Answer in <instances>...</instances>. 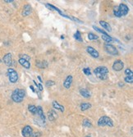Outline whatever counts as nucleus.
<instances>
[{"label": "nucleus", "instance_id": "f257e3e1", "mask_svg": "<svg viewBox=\"0 0 133 137\" xmlns=\"http://www.w3.org/2000/svg\"><path fill=\"white\" fill-rule=\"evenodd\" d=\"M128 13H129V8L125 4H120L117 7L114 8L113 9V14L117 17H125L128 14Z\"/></svg>", "mask_w": 133, "mask_h": 137}, {"label": "nucleus", "instance_id": "f03ea898", "mask_svg": "<svg viewBox=\"0 0 133 137\" xmlns=\"http://www.w3.org/2000/svg\"><path fill=\"white\" fill-rule=\"evenodd\" d=\"M94 74L95 75L99 80H104L108 79V69L107 67L105 66H100L96 67L94 70Z\"/></svg>", "mask_w": 133, "mask_h": 137}, {"label": "nucleus", "instance_id": "7ed1b4c3", "mask_svg": "<svg viewBox=\"0 0 133 137\" xmlns=\"http://www.w3.org/2000/svg\"><path fill=\"white\" fill-rule=\"evenodd\" d=\"M26 96V91L22 89H16L12 93V99L15 103H22Z\"/></svg>", "mask_w": 133, "mask_h": 137}, {"label": "nucleus", "instance_id": "20e7f679", "mask_svg": "<svg viewBox=\"0 0 133 137\" xmlns=\"http://www.w3.org/2000/svg\"><path fill=\"white\" fill-rule=\"evenodd\" d=\"M98 126H109L113 127V120L107 116H102L100 117L98 120Z\"/></svg>", "mask_w": 133, "mask_h": 137}, {"label": "nucleus", "instance_id": "39448f33", "mask_svg": "<svg viewBox=\"0 0 133 137\" xmlns=\"http://www.w3.org/2000/svg\"><path fill=\"white\" fill-rule=\"evenodd\" d=\"M7 76H8L9 81L11 83H16L18 80V73L13 68H8L7 71Z\"/></svg>", "mask_w": 133, "mask_h": 137}, {"label": "nucleus", "instance_id": "423d86ee", "mask_svg": "<svg viewBox=\"0 0 133 137\" xmlns=\"http://www.w3.org/2000/svg\"><path fill=\"white\" fill-rule=\"evenodd\" d=\"M103 48H104V50L106 51V53H108V54L113 55V56H117L118 55L117 49L114 45H113V44H104Z\"/></svg>", "mask_w": 133, "mask_h": 137}, {"label": "nucleus", "instance_id": "0eeeda50", "mask_svg": "<svg viewBox=\"0 0 133 137\" xmlns=\"http://www.w3.org/2000/svg\"><path fill=\"white\" fill-rule=\"evenodd\" d=\"M112 67H113V70L115 71H122L123 69L124 62L122 60H120V59H118V60L114 61Z\"/></svg>", "mask_w": 133, "mask_h": 137}, {"label": "nucleus", "instance_id": "6e6552de", "mask_svg": "<svg viewBox=\"0 0 133 137\" xmlns=\"http://www.w3.org/2000/svg\"><path fill=\"white\" fill-rule=\"evenodd\" d=\"M86 51L87 53L90 54L91 57L94 58H98L99 57V53L95 49H94L93 47L91 46H88L86 48Z\"/></svg>", "mask_w": 133, "mask_h": 137}, {"label": "nucleus", "instance_id": "1a4fd4ad", "mask_svg": "<svg viewBox=\"0 0 133 137\" xmlns=\"http://www.w3.org/2000/svg\"><path fill=\"white\" fill-rule=\"evenodd\" d=\"M32 134H33V129L30 126H26L22 129L23 137H31Z\"/></svg>", "mask_w": 133, "mask_h": 137}, {"label": "nucleus", "instance_id": "9d476101", "mask_svg": "<svg viewBox=\"0 0 133 137\" xmlns=\"http://www.w3.org/2000/svg\"><path fill=\"white\" fill-rule=\"evenodd\" d=\"M72 81H73V77H72V76L68 75V76L66 77V79H65L64 81H63V86H64V88L67 89V90L70 89L71 86H72Z\"/></svg>", "mask_w": 133, "mask_h": 137}, {"label": "nucleus", "instance_id": "9b49d317", "mask_svg": "<svg viewBox=\"0 0 133 137\" xmlns=\"http://www.w3.org/2000/svg\"><path fill=\"white\" fill-rule=\"evenodd\" d=\"M3 62H4L5 65H7V66L10 67L12 66V64H13V58H12V53H8L7 54L4 55V58H3Z\"/></svg>", "mask_w": 133, "mask_h": 137}, {"label": "nucleus", "instance_id": "f8f14e48", "mask_svg": "<svg viewBox=\"0 0 133 137\" xmlns=\"http://www.w3.org/2000/svg\"><path fill=\"white\" fill-rule=\"evenodd\" d=\"M31 12H32L31 6L30 5V4H26V5H24V7H23V10H22V15L23 17H27V16H29V15L31 13Z\"/></svg>", "mask_w": 133, "mask_h": 137}, {"label": "nucleus", "instance_id": "ddd939ff", "mask_svg": "<svg viewBox=\"0 0 133 137\" xmlns=\"http://www.w3.org/2000/svg\"><path fill=\"white\" fill-rule=\"evenodd\" d=\"M36 108H37L36 114H38V116H39V118L40 119V120L45 121L46 117H45V115H44V111H43L42 107H41V106H37Z\"/></svg>", "mask_w": 133, "mask_h": 137}, {"label": "nucleus", "instance_id": "4468645a", "mask_svg": "<svg viewBox=\"0 0 133 137\" xmlns=\"http://www.w3.org/2000/svg\"><path fill=\"white\" fill-rule=\"evenodd\" d=\"M52 105H53V108H54V109H57V110H58V111H60L62 112H63L65 111L64 107L63 105H61V104H59V103L58 102V101L54 100L53 101V103H52Z\"/></svg>", "mask_w": 133, "mask_h": 137}, {"label": "nucleus", "instance_id": "2eb2a0df", "mask_svg": "<svg viewBox=\"0 0 133 137\" xmlns=\"http://www.w3.org/2000/svg\"><path fill=\"white\" fill-rule=\"evenodd\" d=\"M18 62L20 65H22V66L24 68H26V69H30V68H31V62L25 60V59L19 58Z\"/></svg>", "mask_w": 133, "mask_h": 137}, {"label": "nucleus", "instance_id": "dca6fc26", "mask_svg": "<svg viewBox=\"0 0 133 137\" xmlns=\"http://www.w3.org/2000/svg\"><path fill=\"white\" fill-rule=\"evenodd\" d=\"M80 94L81 95L82 97H84V98H86V99H88V98H90L91 96V94H90V92L87 89H85V88H82L80 90Z\"/></svg>", "mask_w": 133, "mask_h": 137}, {"label": "nucleus", "instance_id": "f3484780", "mask_svg": "<svg viewBox=\"0 0 133 137\" xmlns=\"http://www.w3.org/2000/svg\"><path fill=\"white\" fill-rule=\"evenodd\" d=\"M99 24H100V26H101L104 30H106L107 31H108V32H111L112 31L111 26L109 25L108 22H104V21H99Z\"/></svg>", "mask_w": 133, "mask_h": 137}, {"label": "nucleus", "instance_id": "a211bd4d", "mask_svg": "<svg viewBox=\"0 0 133 137\" xmlns=\"http://www.w3.org/2000/svg\"><path fill=\"white\" fill-rule=\"evenodd\" d=\"M102 39H103V40L105 42V44H110V43L113 42V39L112 38L110 35H108L107 33L102 34Z\"/></svg>", "mask_w": 133, "mask_h": 137}, {"label": "nucleus", "instance_id": "6ab92c4d", "mask_svg": "<svg viewBox=\"0 0 133 137\" xmlns=\"http://www.w3.org/2000/svg\"><path fill=\"white\" fill-rule=\"evenodd\" d=\"M57 117H58V116H57V114H56V112L54 111V110H50V111H49L48 118H49V121H54Z\"/></svg>", "mask_w": 133, "mask_h": 137}, {"label": "nucleus", "instance_id": "aec40b11", "mask_svg": "<svg viewBox=\"0 0 133 137\" xmlns=\"http://www.w3.org/2000/svg\"><path fill=\"white\" fill-rule=\"evenodd\" d=\"M91 107H92V104L90 103H82L80 105V108H81V111H86V110L90 109Z\"/></svg>", "mask_w": 133, "mask_h": 137}, {"label": "nucleus", "instance_id": "412c9836", "mask_svg": "<svg viewBox=\"0 0 133 137\" xmlns=\"http://www.w3.org/2000/svg\"><path fill=\"white\" fill-rule=\"evenodd\" d=\"M36 66L38 67L41 68V69H44V68H46L48 67V62L46 61H43V62H39V61H36Z\"/></svg>", "mask_w": 133, "mask_h": 137}, {"label": "nucleus", "instance_id": "4be33fe9", "mask_svg": "<svg viewBox=\"0 0 133 137\" xmlns=\"http://www.w3.org/2000/svg\"><path fill=\"white\" fill-rule=\"evenodd\" d=\"M28 110L30 112H31L33 115L36 114V111H37V108H36V106L34 105V104H29L28 105Z\"/></svg>", "mask_w": 133, "mask_h": 137}, {"label": "nucleus", "instance_id": "5701e85b", "mask_svg": "<svg viewBox=\"0 0 133 137\" xmlns=\"http://www.w3.org/2000/svg\"><path fill=\"white\" fill-rule=\"evenodd\" d=\"M82 126L84 127L90 128V127H92V123H91L88 119H84L83 121H82Z\"/></svg>", "mask_w": 133, "mask_h": 137}, {"label": "nucleus", "instance_id": "b1692460", "mask_svg": "<svg viewBox=\"0 0 133 137\" xmlns=\"http://www.w3.org/2000/svg\"><path fill=\"white\" fill-rule=\"evenodd\" d=\"M74 38H75V40L79 41V42H82V41H83L82 37H81V32H80L79 31H77L75 34H74Z\"/></svg>", "mask_w": 133, "mask_h": 137}, {"label": "nucleus", "instance_id": "393cba45", "mask_svg": "<svg viewBox=\"0 0 133 137\" xmlns=\"http://www.w3.org/2000/svg\"><path fill=\"white\" fill-rule=\"evenodd\" d=\"M88 39L90 40H96L99 39V36L94 33H89L88 34Z\"/></svg>", "mask_w": 133, "mask_h": 137}, {"label": "nucleus", "instance_id": "a878e982", "mask_svg": "<svg viewBox=\"0 0 133 137\" xmlns=\"http://www.w3.org/2000/svg\"><path fill=\"white\" fill-rule=\"evenodd\" d=\"M35 122L36 124H38L40 126H45V121L40 120V118L39 119H35Z\"/></svg>", "mask_w": 133, "mask_h": 137}, {"label": "nucleus", "instance_id": "bb28decb", "mask_svg": "<svg viewBox=\"0 0 133 137\" xmlns=\"http://www.w3.org/2000/svg\"><path fill=\"white\" fill-rule=\"evenodd\" d=\"M19 57H20V58L25 59V60L28 61V62L31 61V57H30V56L27 55V54H20V55H19Z\"/></svg>", "mask_w": 133, "mask_h": 137}, {"label": "nucleus", "instance_id": "cd10ccee", "mask_svg": "<svg viewBox=\"0 0 133 137\" xmlns=\"http://www.w3.org/2000/svg\"><path fill=\"white\" fill-rule=\"evenodd\" d=\"M124 80H125L126 83H130V84H131V83L133 82V76H126L125 78H124Z\"/></svg>", "mask_w": 133, "mask_h": 137}, {"label": "nucleus", "instance_id": "c85d7f7f", "mask_svg": "<svg viewBox=\"0 0 133 137\" xmlns=\"http://www.w3.org/2000/svg\"><path fill=\"white\" fill-rule=\"evenodd\" d=\"M83 72H84L85 75H86V76H90L91 75V71H90V69L89 67L83 68Z\"/></svg>", "mask_w": 133, "mask_h": 137}, {"label": "nucleus", "instance_id": "c756f323", "mask_svg": "<svg viewBox=\"0 0 133 137\" xmlns=\"http://www.w3.org/2000/svg\"><path fill=\"white\" fill-rule=\"evenodd\" d=\"M55 85V82L54 81V80H47L46 83H45V85L47 86V87H49V86H53Z\"/></svg>", "mask_w": 133, "mask_h": 137}, {"label": "nucleus", "instance_id": "7c9ffc66", "mask_svg": "<svg viewBox=\"0 0 133 137\" xmlns=\"http://www.w3.org/2000/svg\"><path fill=\"white\" fill-rule=\"evenodd\" d=\"M125 75H126V76H131L133 75L132 71L131 69H129V68H126L125 70Z\"/></svg>", "mask_w": 133, "mask_h": 137}, {"label": "nucleus", "instance_id": "2f4dec72", "mask_svg": "<svg viewBox=\"0 0 133 137\" xmlns=\"http://www.w3.org/2000/svg\"><path fill=\"white\" fill-rule=\"evenodd\" d=\"M93 28L96 31H98L99 33H101V34H104V33H106V32L103 31V30H102V29H100V28H99V27H97V26H93Z\"/></svg>", "mask_w": 133, "mask_h": 137}, {"label": "nucleus", "instance_id": "473e14b6", "mask_svg": "<svg viewBox=\"0 0 133 137\" xmlns=\"http://www.w3.org/2000/svg\"><path fill=\"white\" fill-rule=\"evenodd\" d=\"M41 135V132L38 131V132H35V133H33L32 134L31 137H40Z\"/></svg>", "mask_w": 133, "mask_h": 137}, {"label": "nucleus", "instance_id": "72a5a7b5", "mask_svg": "<svg viewBox=\"0 0 133 137\" xmlns=\"http://www.w3.org/2000/svg\"><path fill=\"white\" fill-rule=\"evenodd\" d=\"M30 88L31 89L32 91H33V92H35V89H34V86H33V85H31V86H30Z\"/></svg>", "mask_w": 133, "mask_h": 137}, {"label": "nucleus", "instance_id": "f704fd0d", "mask_svg": "<svg viewBox=\"0 0 133 137\" xmlns=\"http://www.w3.org/2000/svg\"><path fill=\"white\" fill-rule=\"evenodd\" d=\"M4 2H5V3H13V0H11V1H10V0H5Z\"/></svg>", "mask_w": 133, "mask_h": 137}, {"label": "nucleus", "instance_id": "c9c22d12", "mask_svg": "<svg viewBox=\"0 0 133 137\" xmlns=\"http://www.w3.org/2000/svg\"><path fill=\"white\" fill-rule=\"evenodd\" d=\"M38 79H39V80H40V81L41 83H42V82H43V81H42V79H41V77H40V76H38Z\"/></svg>", "mask_w": 133, "mask_h": 137}, {"label": "nucleus", "instance_id": "e433bc0d", "mask_svg": "<svg viewBox=\"0 0 133 137\" xmlns=\"http://www.w3.org/2000/svg\"><path fill=\"white\" fill-rule=\"evenodd\" d=\"M118 85H119V86H120V87H122V86H123L124 85H123V83H121V82H120V83H119V84H118Z\"/></svg>", "mask_w": 133, "mask_h": 137}, {"label": "nucleus", "instance_id": "4c0bfd02", "mask_svg": "<svg viewBox=\"0 0 133 137\" xmlns=\"http://www.w3.org/2000/svg\"><path fill=\"white\" fill-rule=\"evenodd\" d=\"M85 137H90V136H89V135H87V136H85Z\"/></svg>", "mask_w": 133, "mask_h": 137}, {"label": "nucleus", "instance_id": "58836bf2", "mask_svg": "<svg viewBox=\"0 0 133 137\" xmlns=\"http://www.w3.org/2000/svg\"><path fill=\"white\" fill-rule=\"evenodd\" d=\"M0 62H1V60H0Z\"/></svg>", "mask_w": 133, "mask_h": 137}]
</instances>
